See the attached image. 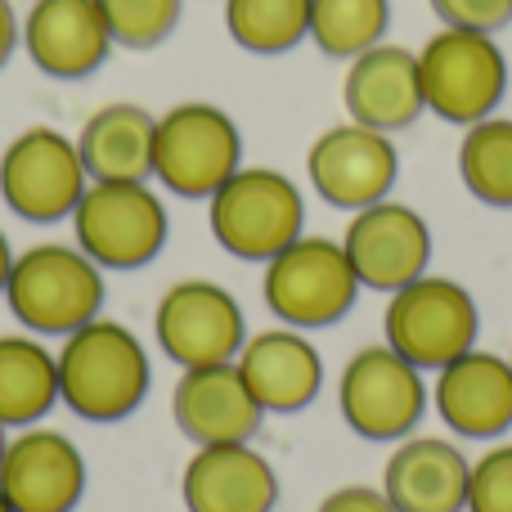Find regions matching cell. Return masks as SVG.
Masks as SVG:
<instances>
[{
	"label": "cell",
	"instance_id": "30bf717a",
	"mask_svg": "<svg viewBox=\"0 0 512 512\" xmlns=\"http://www.w3.org/2000/svg\"><path fill=\"white\" fill-rule=\"evenodd\" d=\"M90 176L77 140L54 126H27L0 153V203L27 225H59L77 212Z\"/></svg>",
	"mask_w": 512,
	"mask_h": 512
},
{
	"label": "cell",
	"instance_id": "4dcf8cb0",
	"mask_svg": "<svg viewBox=\"0 0 512 512\" xmlns=\"http://www.w3.org/2000/svg\"><path fill=\"white\" fill-rule=\"evenodd\" d=\"M18 45H23V18L14 14V0H0V68L14 59Z\"/></svg>",
	"mask_w": 512,
	"mask_h": 512
},
{
	"label": "cell",
	"instance_id": "83f0119b",
	"mask_svg": "<svg viewBox=\"0 0 512 512\" xmlns=\"http://www.w3.org/2000/svg\"><path fill=\"white\" fill-rule=\"evenodd\" d=\"M468 512H512V441H490L472 459Z\"/></svg>",
	"mask_w": 512,
	"mask_h": 512
},
{
	"label": "cell",
	"instance_id": "ffe728a7",
	"mask_svg": "<svg viewBox=\"0 0 512 512\" xmlns=\"http://www.w3.org/2000/svg\"><path fill=\"white\" fill-rule=\"evenodd\" d=\"M23 50L45 77L86 81L108 63L113 36L95 0H32L23 14Z\"/></svg>",
	"mask_w": 512,
	"mask_h": 512
},
{
	"label": "cell",
	"instance_id": "7a4b0ae2",
	"mask_svg": "<svg viewBox=\"0 0 512 512\" xmlns=\"http://www.w3.org/2000/svg\"><path fill=\"white\" fill-rule=\"evenodd\" d=\"M104 270L77 243H32L14 256L5 306L23 333L68 337L104 315Z\"/></svg>",
	"mask_w": 512,
	"mask_h": 512
},
{
	"label": "cell",
	"instance_id": "4fadbf2b",
	"mask_svg": "<svg viewBox=\"0 0 512 512\" xmlns=\"http://www.w3.org/2000/svg\"><path fill=\"white\" fill-rule=\"evenodd\" d=\"M342 252L351 261L360 288L369 292H396L414 283L418 274L432 270V225L418 207L400 198H382L373 207L351 212V225L342 234Z\"/></svg>",
	"mask_w": 512,
	"mask_h": 512
},
{
	"label": "cell",
	"instance_id": "f546056e",
	"mask_svg": "<svg viewBox=\"0 0 512 512\" xmlns=\"http://www.w3.org/2000/svg\"><path fill=\"white\" fill-rule=\"evenodd\" d=\"M315 512H396L382 486H337L319 499Z\"/></svg>",
	"mask_w": 512,
	"mask_h": 512
},
{
	"label": "cell",
	"instance_id": "7c38bea8",
	"mask_svg": "<svg viewBox=\"0 0 512 512\" xmlns=\"http://www.w3.org/2000/svg\"><path fill=\"white\" fill-rule=\"evenodd\" d=\"M306 180L328 207L360 212L391 198L400 180V153L387 131L360 122H337L319 131L306 149Z\"/></svg>",
	"mask_w": 512,
	"mask_h": 512
},
{
	"label": "cell",
	"instance_id": "9a60e30c",
	"mask_svg": "<svg viewBox=\"0 0 512 512\" xmlns=\"http://www.w3.org/2000/svg\"><path fill=\"white\" fill-rule=\"evenodd\" d=\"M436 418L463 441H504L512 427V364L495 351H463L432 382Z\"/></svg>",
	"mask_w": 512,
	"mask_h": 512
},
{
	"label": "cell",
	"instance_id": "ba28073f",
	"mask_svg": "<svg viewBox=\"0 0 512 512\" xmlns=\"http://www.w3.org/2000/svg\"><path fill=\"white\" fill-rule=\"evenodd\" d=\"M243 167V135L239 122L221 104L185 99L158 113L153 135V185L176 198H207Z\"/></svg>",
	"mask_w": 512,
	"mask_h": 512
},
{
	"label": "cell",
	"instance_id": "5b68a950",
	"mask_svg": "<svg viewBox=\"0 0 512 512\" xmlns=\"http://www.w3.org/2000/svg\"><path fill=\"white\" fill-rule=\"evenodd\" d=\"M72 221V243L99 270H140L167 248V203L153 180H90Z\"/></svg>",
	"mask_w": 512,
	"mask_h": 512
},
{
	"label": "cell",
	"instance_id": "2e32d148",
	"mask_svg": "<svg viewBox=\"0 0 512 512\" xmlns=\"http://www.w3.org/2000/svg\"><path fill=\"white\" fill-rule=\"evenodd\" d=\"M171 423L189 445L252 441L265 423V409L256 405L234 360L198 364V369H180L171 387Z\"/></svg>",
	"mask_w": 512,
	"mask_h": 512
},
{
	"label": "cell",
	"instance_id": "484cf974",
	"mask_svg": "<svg viewBox=\"0 0 512 512\" xmlns=\"http://www.w3.org/2000/svg\"><path fill=\"white\" fill-rule=\"evenodd\" d=\"M391 0H310V41L328 59H355L387 41Z\"/></svg>",
	"mask_w": 512,
	"mask_h": 512
},
{
	"label": "cell",
	"instance_id": "ac0fdd59",
	"mask_svg": "<svg viewBox=\"0 0 512 512\" xmlns=\"http://www.w3.org/2000/svg\"><path fill=\"white\" fill-rule=\"evenodd\" d=\"M180 499L189 512H274L279 472L252 441L194 445L180 472Z\"/></svg>",
	"mask_w": 512,
	"mask_h": 512
},
{
	"label": "cell",
	"instance_id": "52a82bcc",
	"mask_svg": "<svg viewBox=\"0 0 512 512\" xmlns=\"http://www.w3.org/2000/svg\"><path fill=\"white\" fill-rule=\"evenodd\" d=\"M418 81H423L427 113L450 126H472L495 117L508 95V54L490 32L441 27L418 50Z\"/></svg>",
	"mask_w": 512,
	"mask_h": 512
},
{
	"label": "cell",
	"instance_id": "9c48e42d",
	"mask_svg": "<svg viewBox=\"0 0 512 512\" xmlns=\"http://www.w3.org/2000/svg\"><path fill=\"white\" fill-rule=\"evenodd\" d=\"M337 409L360 441H405L432 409V387L418 364H409L387 342L360 346L337 373Z\"/></svg>",
	"mask_w": 512,
	"mask_h": 512
},
{
	"label": "cell",
	"instance_id": "277c9868",
	"mask_svg": "<svg viewBox=\"0 0 512 512\" xmlns=\"http://www.w3.org/2000/svg\"><path fill=\"white\" fill-rule=\"evenodd\" d=\"M360 292L364 288L346 261L342 239H324V234H301L261 265V297L270 315L301 333L342 324Z\"/></svg>",
	"mask_w": 512,
	"mask_h": 512
},
{
	"label": "cell",
	"instance_id": "e0dca14e",
	"mask_svg": "<svg viewBox=\"0 0 512 512\" xmlns=\"http://www.w3.org/2000/svg\"><path fill=\"white\" fill-rule=\"evenodd\" d=\"M234 364H239L243 382L265 414H301L324 391V355L310 342V333L288 324L248 333Z\"/></svg>",
	"mask_w": 512,
	"mask_h": 512
},
{
	"label": "cell",
	"instance_id": "f1b7e54d",
	"mask_svg": "<svg viewBox=\"0 0 512 512\" xmlns=\"http://www.w3.org/2000/svg\"><path fill=\"white\" fill-rule=\"evenodd\" d=\"M441 27H468V32H504L512 23V0H427Z\"/></svg>",
	"mask_w": 512,
	"mask_h": 512
},
{
	"label": "cell",
	"instance_id": "d4e9b609",
	"mask_svg": "<svg viewBox=\"0 0 512 512\" xmlns=\"http://www.w3.org/2000/svg\"><path fill=\"white\" fill-rule=\"evenodd\" d=\"M225 32L261 59L288 54L310 41V0H225Z\"/></svg>",
	"mask_w": 512,
	"mask_h": 512
},
{
	"label": "cell",
	"instance_id": "1f68e13d",
	"mask_svg": "<svg viewBox=\"0 0 512 512\" xmlns=\"http://www.w3.org/2000/svg\"><path fill=\"white\" fill-rule=\"evenodd\" d=\"M14 243H9V234L0 230V297H5V283H9V270H14Z\"/></svg>",
	"mask_w": 512,
	"mask_h": 512
},
{
	"label": "cell",
	"instance_id": "8fae6325",
	"mask_svg": "<svg viewBox=\"0 0 512 512\" xmlns=\"http://www.w3.org/2000/svg\"><path fill=\"white\" fill-rule=\"evenodd\" d=\"M248 333L252 328L239 297L216 279H176L171 288H162L158 306H153L158 351L180 369L234 360Z\"/></svg>",
	"mask_w": 512,
	"mask_h": 512
},
{
	"label": "cell",
	"instance_id": "d6986e66",
	"mask_svg": "<svg viewBox=\"0 0 512 512\" xmlns=\"http://www.w3.org/2000/svg\"><path fill=\"white\" fill-rule=\"evenodd\" d=\"M342 108L351 122L373 126V131H409L427 113L423 81H418V50L382 41L346 59Z\"/></svg>",
	"mask_w": 512,
	"mask_h": 512
},
{
	"label": "cell",
	"instance_id": "836d02e7",
	"mask_svg": "<svg viewBox=\"0 0 512 512\" xmlns=\"http://www.w3.org/2000/svg\"><path fill=\"white\" fill-rule=\"evenodd\" d=\"M0 512H14V508H9V499H5V495H0Z\"/></svg>",
	"mask_w": 512,
	"mask_h": 512
},
{
	"label": "cell",
	"instance_id": "6da1fadb",
	"mask_svg": "<svg viewBox=\"0 0 512 512\" xmlns=\"http://www.w3.org/2000/svg\"><path fill=\"white\" fill-rule=\"evenodd\" d=\"M59 405L86 423H122L149 400L153 364L149 346L122 319H90L77 333L59 337Z\"/></svg>",
	"mask_w": 512,
	"mask_h": 512
},
{
	"label": "cell",
	"instance_id": "4316f807",
	"mask_svg": "<svg viewBox=\"0 0 512 512\" xmlns=\"http://www.w3.org/2000/svg\"><path fill=\"white\" fill-rule=\"evenodd\" d=\"M113 45L122 50H153L180 23L185 0H95Z\"/></svg>",
	"mask_w": 512,
	"mask_h": 512
},
{
	"label": "cell",
	"instance_id": "3957f363",
	"mask_svg": "<svg viewBox=\"0 0 512 512\" xmlns=\"http://www.w3.org/2000/svg\"><path fill=\"white\" fill-rule=\"evenodd\" d=\"M207 225L234 261L265 265L306 234V198L279 167H239L207 198Z\"/></svg>",
	"mask_w": 512,
	"mask_h": 512
},
{
	"label": "cell",
	"instance_id": "603a6c76",
	"mask_svg": "<svg viewBox=\"0 0 512 512\" xmlns=\"http://www.w3.org/2000/svg\"><path fill=\"white\" fill-rule=\"evenodd\" d=\"M59 405V364L45 337L0 333V423L9 432L41 423Z\"/></svg>",
	"mask_w": 512,
	"mask_h": 512
},
{
	"label": "cell",
	"instance_id": "5bb4252c",
	"mask_svg": "<svg viewBox=\"0 0 512 512\" xmlns=\"http://www.w3.org/2000/svg\"><path fill=\"white\" fill-rule=\"evenodd\" d=\"M0 495L14 512H77L86 495V454L54 427H18L0 454Z\"/></svg>",
	"mask_w": 512,
	"mask_h": 512
},
{
	"label": "cell",
	"instance_id": "d6a6232c",
	"mask_svg": "<svg viewBox=\"0 0 512 512\" xmlns=\"http://www.w3.org/2000/svg\"><path fill=\"white\" fill-rule=\"evenodd\" d=\"M5 441H9V427L0 423V454H5Z\"/></svg>",
	"mask_w": 512,
	"mask_h": 512
},
{
	"label": "cell",
	"instance_id": "8992f818",
	"mask_svg": "<svg viewBox=\"0 0 512 512\" xmlns=\"http://www.w3.org/2000/svg\"><path fill=\"white\" fill-rule=\"evenodd\" d=\"M481 310L472 288H463L450 274H418L414 283L396 288L382 310V342L400 351L423 373L445 369L463 351L477 346Z\"/></svg>",
	"mask_w": 512,
	"mask_h": 512
},
{
	"label": "cell",
	"instance_id": "e575fe53",
	"mask_svg": "<svg viewBox=\"0 0 512 512\" xmlns=\"http://www.w3.org/2000/svg\"><path fill=\"white\" fill-rule=\"evenodd\" d=\"M508 364H512V346H508Z\"/></svg>",
	"mask_w": 512,
	"mask_h": 512
},
{
	"label": "cell",
	"instance_id": "cb8c5ba5",
	"mask_svg": "<svg viewBox=\"0 0 512 512\" xmlns=\"http://www.w3.org/2000/svg\"><path fill=\"white\" fill-rule=\"evenodd\" d=\"M459 180L477 203L499 207L508 212L512 207V117L495 113L481 117V122L463 126L459 140Z\"/></svg>",
	"mask_w": 512,
	"mask_h": 512
},
{
	"label": "cell",
	"instance_id": "44dd1931",
	"mask_svg": "<svg viewBox=\"0 0 512 512\" xmlns=\"http://www.w3.org/2000/svg\"><path fill=\"white\" fill-rule=\"evenodd\" d=\"M468 468L459 441L414 432L382 463V495L396 512H468Z\"/></svg>",
	"mask_w": 512,
	"mask_h": 512
},
{
	"label": "cell",
	"instance_id": "7402d4cb",
	"mask_svg": "<svg viewBox=\"0 0 512 512\" xmlns=\"http://www.w3.org/2000/svg\"><path fill=\"white\" fill-rule=\"evenodd\" d=\"M153 135L158 113L131 99L95 108L77 131V153L90 180H153Z\"/></svg>",
	"mask_w": 512,
	"mask_h": 512
}]
</instances>
